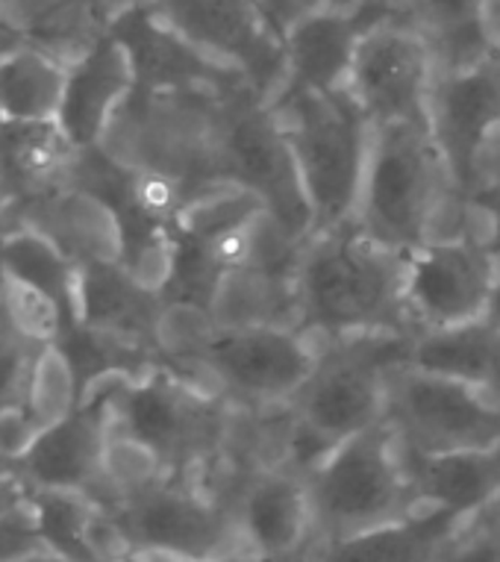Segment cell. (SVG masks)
Segmentation results:
<instances>
[{"label":"cell","mask_w":500,"mask_h":562,"mask_svg":"<svg viewBox=\"0 0 500 562\" xmlns=\"http://www.w3.org/2000/svg\"><path fill=\"white\" fill-rule=\"evenodd\" d=\"M407 254L356 224L306 236L297 262V330L318 341L416 336L407 313Z\"/></svg>","instance_id":"obj_1"},{"label":"cell","mask_w":500,"mask_h":562,"mask_svg":"<svg viewBox=\"0 0 500 562\" xmlns=\"http://www.w3.org/2000/svg\"><path fill=\"white\" fill-rule=\"evenodd\" d=\"M353 224L398 254L468 231L465 201L454 192L430 127H374Z\"/></svg>","instance_id":"obj_2"},{"label":"cell","mask_w":500,"mask_h":562,"mask_svg":"<svg viewBox=\"0 0 500 562\" xmlns=\"http://www.w3.org/2000/svg\"><path fill=\"white\" fill-rule=\"evenodd\" d=\"M409 339L371 336L325 345L312 378L286 404L283 465L309 474L336 445L386 422V378L391 366L407 362Z\"/></svg>","instance_id":"obj_3"},{"label":"cell","mask_w":500,"mask_h":562,"mask_svg":"<svg viewBox=\"0 0 500 562\" xmlns=\"http://www.w3.org/2000/svg\"><path fill=\"white\" fill-rule=\"evenodd\" d=\"M271 112L309 206V236L351 224L374 136L368 119L348 92L280 94L271 101Z\"/></svg>","instance_id":"obj_4"},{"label":"cell","mask_w":500,"mask_h":562,"mask_svg":"<svg viewBox=\"0 0 500 562\" xmlns=\"http://www.w3.org/2000/svg\"><path fill=\"white\" fill-rule=\"evenodd\" d=\"M232 422V401L168 366L124 378L112 395V430L154 453L168 474L215 465L227 451Z\"/></svg>","instance_id":"obj_5"},{"label":"cell","mask_w":500,"mask_h":562,"mask_svg":"<svg viewBox=\"0 0 500 562\" xmlns=\"http://www.w3.org/2000/svg\"><path fill=\"white\" fill-rule=\"evenodd\" d=\"M110 509L133 557L215 562L245 553L232 488L204 471L166 474Z\"/></svg>","instance_id":"obj_6"},{"label":"cell","mask_w":500,"mask_h":562,"mask_svg":"<svg viewBox=\"0 0 500 562\" xmlns=\"http://www.w3.org/2000/svg\"><path fill=\"white\" fill-rule=\"evenodd\" d=\"M306 483L321 544L342 542L371 527L389 525L421 507L389 422L336 445L306 474Z\"/></svg>","instance_id":"obj_7"},{"label":"cell","mask_w":500,"mask_h":562,"mask_svg":"<svg viewBox=\"0 0 500 562\" xmlns=\"http://www.w3.org/2000/svg\"><path fill=\"white\" fill-rule=\"evenodd\" d=\"M321 348L297 327L213 324L185 360V371L245 409H280L312 378Z\"/></svg>","instance_id":"obj_8"},{"label":"cell","mask_w":500,"mask_h":562,"mask_svg":"<svg viewBox=\"0 0 500 562\" xmlns=\"http://www.w3.org/2000/svg\"><path fill=\"white\" fill-rule=\"evenodd\" d=\"M386 422L404 448L427 457L486 448L500 439L498 401L407 362L391 366L386 378Z\"/></svg>","instance_id":"obj_9"},{"label":"cell","mask_w":500,"mask_h":562,"mask_svg":"<svg viewBox=\"0 0 500 562\" xmlns=\"http://www.w3.org/2000/svg\"><path fill=\"white\" fill-rule=\"evenodd\" d=\"M439 59L433 45L404 19H383L362 33L353 56L348 94L371 127L421 124L430 127Z\"/></svg>","instance_id":"obj_10"},{"label":"cell","mask_w":500,"mask_h":562,"mask_svg":"<svg viewBox=\"0 0 500 562\" xmlns=\"http://www.w3.org/2000/svg\"><path fill=\"white\" fill-rule=\"evenodd\" d=\"M154 10L197 50L239 71L271 106L286 80V45L257 0H157Z\"/></svg>","instance_id":"obj_11"},{"label":"cell","mask_w":500,"mask_h":562,"mask_svg":"<svg viewBox=\"0 0 500 562\" xmlns=\"http://www.w3.org/2000/svg\"><path fill=\"white\" fill-rule=\"evenodd\" d=\"M498 266L474 231L442 236L407 257V313L412 330H447L486 318Z\"/></svg>","instance_id":"obj_12"},{"label":"cell","mask_w":500,"mask_h":562,"mask_svg":"<svg viewBox=\"0 0 500 562\" xmlns=\"http://www.w3.org/2000/svg\"><path fill=\"white\" fill-rule=\"evenodd\" d=\"M500 127V56L442 68L430 98V136L459 198L480 189V159Z\"/></svg>","instance_id":"obj_13"},{"label":"cell","mask_w":500,"mask_h":562,"mask_svg":"<svg viewBox=\"0 0 500 562\" xmlns=\"http://www.w3.org/2000/svg\"><path fill=\"white\" fill-rule=\"evenodd\" d=\"M124 378L110 374L83 392V404L63 418L59 425L45 427L36 445L15 465L21 480L33 492H83L92 495L101 483L103 453L112 436V395Z\"/></svg>","instance_id":"obj_14"},{"label":"cell","mask_w":500,"mask_h":562,"mask_svg":"<svg viewBox=\"0 0 500 562\" xmlns=\"http://www.w3.org/2000/svg\"><path fill=\"white\" fill-rule=\"evenodd\" d=\"M304 241L288 239L269 213L262 215L248 254L224 280L213 310L218 327L277 324L297 327V262Z\"/></svg>","instance_id":"obj_15"},{"label":"cell","mask_w":500,"mask_h":562,"mask_svg":"<svg viewBox=\"0 0 500 562\" xmlns=\"http://www.w3.org/2000/svg\"><path fill=\"white\" fill-rule=\"evenodd\" d=\"M232 513L250 557L288 560L321 544L306 474L288 465L245 471L232 483Z\"/></svg>","instance_id":"obj_16"},{"label":"cell","mask_w":500,"mask_h":562,"mask_svg":"<svg viewBox=\"0 0 500 562\" xmlns=\"http://www.w3.org/2000/svg\"><path fill=\"white\" fill-rule=\"evenodd\" d=\"M136 68V92H239L250 89L248 80L213 56L185 42L177 30L159 19L154 3L133 10L110 30ZM253 92V89H250Z\"/></svg>","instance_id":"obj_17"},{"label":"cell","mask_w":500,"mask_h":562,"mask_svg":"<svg viewBox=\"0 0 500 562\" xmlns=\"http://www.w3.org/2000/svg\"><path fill=\"white\" fill-rule=\"evenodd\" d=\"M136 92V68L127 47L106 33L68 63L66 92L56 124L77 150L101 148L112 124Z\"/></svg>","instance_id":"obj_18"},{"label":"cell","mask_w":500,"mask_h":562,"mask_svg":"<svg viewBox=\"0 0 500 562\" xmlns=\"http://www.w3.org/2000/svg\"><path fill=\"white\" fill-rule=\"evenodd\" d=\"M10 215L12 231H27L45 236L56 250H63L77 268L98 266V262H121L124 254V233L110 203L83 186L68 183L63 189L42 194L27 206Z\"/></svg>","instance_id":"obj_19"},{"label":"cell","mask_w":500,"mask_h":562,"mask_svg":"<svg viewBox=\"0 0 500 562\" xmlns=\"http://www.w3.org/2000/svg\"><path fill=\"white\" fill-rule=\"evenodd\" d=\"M368 12H342L321 7L286 30V80L280 94L348 92L353 56L362 33L377 24Z\"/></svg>","instance_id":"obj_20"},{"label":"cell","mask_w":500,"mask_h":562,"mask_svg":"<svg viewBox=\"0 0 500 562\" xmlns=\"http://www.w3.org/2000/svg\"><path fill=\"white\" fill-rule=\"evenodd\" d=\"M162 313H166L162 292L145 286L139 277H133L121 262H98V266L80 268V327L83 330L162 357L159 350Z\"/></svg>","instance_id":"obj_21"},{"label":"cell","mask_w":500,"mask_h":562,"mask_svg":"<svg viewBox=\"0 0 500 562\" xmlns=\"http://www.w3.org/2000/svg\"><path fill=\"white\" fill-rule=\"evenodd\" d=\"M80 154L56 121H0V210L75 183Z\"/></svg>","instance_id":"obj_22"},{"label":"cell","mask_w":500,"mask_h":562,"mask_svg":"<svg viewBox=\"0 0 500 562\" xmlns=\"http://www.w3.org/2000/svg\"><path fill=\"white\" fill-rule=\"evenodd\" d=\"M400 453L421 504L447 507L459 518H471L500 498V439L486 448L439 457L409 451L404 445Z\"/></svg>","instance_id":"obj_23"},{"label":"cell","mask_w":500,"mask_h":562,"mask_svg":"<svg viewBox=\"0 0 500 562\" xmlns=\"http://www.w3.org/2000/svg\"><path fill=\"white\" fill-rule=\"evenodd\" d=\"M465 518L421 504L398 521L325 544L321 562H439Z\"/></svg>","instance_id":"obj_24"},{"label":"cell","mask_w":500,"mask_h":562,"mask_svg":"<svg viewBox=\"0 0 500 562\" xmlns=\"http://www.w3.org/2000/svg\"><path fill=\"white\" fill-rule=\"evenodd\" d=\"M407 366L468 383L500 404V327L489 318L416 333L407 345Z\"/></svg>","instance_id":"obj_25"},{"label":"cell","mask_w":500,"mask_h":562,"mask_svg":"<svg viewBox=\"0 0 500 562\" xmlns=\"http://www.w3.org/2000/svg\"><path fill=\"white\" fill-rule=\"evenodd\" d=\"M68 63L24 38L0 59V121H56Z\"/></svg>","instance_id":"obj_26"},{"label":"cell","mask_w":500,"mask_h":562,"mask_svg":"<svg viewBox=\"0 0 500 562\" xmlns=\"http://www.w3.org/2000/svg\"><path fill=\"white\" fill-rule=\"evenodd\" d=\"M0 266L10 277L50 297L66 318L68 333L80 327V268L45 236L27 227L10 231L0 241Z\"/></svg>","instance_id":"obj_27"},{"label":"cell","mask_w":500,"mask_h":562,"mask_svg":"<svg viewBox=\"0 0 500 562\" xmlns=\"http://www.w3.org/2000/svg\"><path fill=\"white\" fill-rule=\"evenodd\" d=\"M480 10L482 0H407L400 19L424 33L442 71L491 56L480 36Z\"/></svg>","instance_id":"obj_28"},{"label":"cell","mask_w":500,"mask_h":562,"mask_svg":"<svg viewBox=\"0 0 500 562\" xmlns=\"http://www.w3.org/2000/svg\"><path fill=\"white\" fill-rule=\"evenodd\" d=\"M33 507L50 557L59 562H98L92 548L98 501L83 492H33Z\"/></svg>","instance_id":"obj_29"},{"label":"cell","mask_w":500,"mask_h":562,"mask_svg":"<svg viewBox=\"0 0 500 562\" xmlns=\"http://www.w3.org/2000/svg\"><path fill=\"white\" fill-rule=\"evenodd\" d=\"M83 404V386L77 369L63 345H47L36 357L33 374L27 383L24 409L42 430L59 425L63 418Z\"/></svg>","instance_id":"obj_30"},{"label":"cell","mask_w":500,"mask_h":562,"mask_svg":"<svg viewBox=\"0 0 500 562\" xmlns=\"http://www.w3.org/2000/svg\"><path fill=\"white\" fill-rule=\"evenodd\" d=\"M42 348L47 345L30 339L0 301V409L24 404L30 374Z\"/></svg>","instance_id":"obj_31"},{"label":"cell","mask_w":500,"mask_h":562,"mask_svg":"<svg viewBox=\"0 0 500 562\" xmlns=\"http://www.w3.org/2000/svg\"><path fill=\"white\" fill-rule=\"evenodd\" d=\"M3 306L12 315V322L19 324L21 330L38 345H59L66 339L68 327L59 306L50 297H45L42 292H36V289L10 274L3 280Z\"/></svg>","instance_id":"obj_32"},{"label":"cell","mask_w":500,"mask_h":562,"mask_svg":"<svg viewBox=\"0 0 500 562\" xmlns=\"http://www.w3.org/2000/svg\"><path fill=\"white\" fill-rule=\"evenodd\" d=\"M439 562H500V513L495 504L465 518Z\"/></svg>","instance_id":"obj_33"},{"label":"cell","mask_w":500,"mask_h":562,"mask_svg":"<svg viewBox=\"0 0 500 562\" xmlns=\"http://www.w3.org/2000/svg\"><path fill=\"white\" fill-rule=\"evenodd\" d=\"M50 557L42 530H38L33 495L27 504L0 513V562H30Z\"/></svg>","instance_id":"obj_34"},{"label":"cell","mask_w":500,"mask_h":562,"mask_svg":"<svg viewBox=\"0 0 500 562\" xmlns=\"http://www.w3.org/2000/svg\"><path fill=\"white\" fill-rule=\"evenodd\" d=\"M465 218L500 268V180L482 183L477 192L465 198Z\"/></svg>","instance_id":"obj_35"},{"label":"cell","mask_w":500,"mask_h":562,"mask_svg":"<svg viewBox=\"0 0 500 562\" xmlns=\"http://www.w3.org/2000/svg\"><path fill=\"white\" fill-rule=\"evenodd\" d=\"M38 434H42V427L30 418L24 404L0 409V465L15 469L36 445Z\"/></svg>","instance_id":"obj_36"},{"label":"cell","mask_w":500,"mask_h":562,"mask_svg":"<svg viewBox=\"0 0 500 562\" xmlns=\"http://www.w3.org/2000/svg\"><path fill=\"white\" fill-rule=\"evenodd\" d=\"M265 12V19L271 21V27L277 30L280 36H286V30L306 19L309 12H316L325 7V0H257Z\"/></svg>","instance_id":"obj_37"},{"label":"cell","mask_w":500,"mask_h":562,"mask_svg":"<svg viewBox=\"0 0 500 562\" xmlns=\"http://www.w3.org/2000/svg\"><path fill=\"white\" fill-rule=\"evenodd\" d=\"M75 3L103 30V33H110L115 21H121L124 15H130L133 10L150 7V3H157V0H75Z\"/></svg>","instance_id":"obj_38"},{"label":"cell","mask_w":500,"mask_h":562,"mask_svg":"<svg viewBox=\"0 0 500 562\" xmlns=\"http://www.w3.org/2000/svg\"><path fill=\"white\" fill-rule=\"evenodd\" d=\"M407 0H325V7L342 12H368V15H380V19H395L404 12Z\"/></svg>","instance_id":"obj_39"},{"label":"cell","mask_w":500,"mask_h":562,"mask_svg":"<svg viewBox=\"0 0 500 562\" xmlns=\"http://www.w3.org/2000/svg\"><path fill=\"white\" fill-rule=\"evenodd\" d=\"M33 488L21 480V474L15 469H0V513L7 509H15L21 504H27Z\"/></svg>","instance_id":"obj_40"},{"label":"cell","mask_w":500,"mask_h":562,"mask_svg":"<svg viewBox=\"0 0 500 562\" xmlns=\"http://www.w3.org/2000/svg\"><path fill=\"white\" fill-rule=\"evenodd\" d=\"M480 36L491 56H500V0H482Z\"/></svg>","instance_id":"obj_41"},{"label":"cell","mask_w":500,"mask_h":562,"mask_svg":"<svg viewBox=\"0 0 500 562\" xmlns=\"http://www.w3.org/2000/svg\"><path fill=\"white\" fill-rule=\"evenodd\" d=\"M491 180H500V127L480 159V186L491 183Z\"/></svg>","instance_id":"obj_42"},{"label":"cell","mask_w":500,"mask_h":562,"mask_svg":"<svg viewBox=\"0 0 500 562\" xmlns=\"http://www.w3.org/2000/svg\"><path fill=\"white\" fill-rule=\"evenodd\" d=\"M321 548H325V544H316V548L297 553V557H288V560H262V557H250V553H236V557H224V560H215V562H321ZM154 562H168V560H154Z\"/></svg>","instance_id":"obj_43"},{"label":"cell","mask_w":500,"mask_h":562,"mask_svg":"<svg viewBox=\"0 0 500 562\" xmlns=\"http://www.w3.org/2000/svg\"><path fill=\"white\" fill-rule=\"evenodd\" d=\"M24 33H19V30H0V59H3V56L7 54H12V50H15V47L21 45V42H24Z\"/></svg>","instance_id":"obj_44"},{"label":"cell","mask_w":500,"mask_h":562,"mask_svg":"<svg viewBox=\"0 0 500 562\" xmlns=\"http://www.w3.org/2000/svg\"><path fill=\"white\" fill-rule=\"evenodd\" d=\"M486 318H489L491 324H498V327H500V268H498V280H495V289H491Z\"/></svg>","instance_id":"obj_45"},{"label":"cell","mask_w":500,"mask_h":562,"mask_svg":"<svg viewBox=\"0 0 500 562\" xmlns=\"http://www.w3.org/2000/svg\"><path fill=\"white\" fill-rule=\"evenodd\" d=\"M12 231V222H10V215L3 213V210H0V241H3V236H7V233Z\"/></svg>","instance_id":"obj_46"},{"label":"cell","mask_w":500,"mask_h":562,"mask_svg":"<svg viewBox=\"0 0 500 562\" xmlns=\"http://www.w3.org/2000/svg\"><path fill=\"white\" fill-rule=\"evenodd\" d=\"M3 280H7V271L0 266V301H3Z\"/></svg>","instance_id":"obj_47"},{"label":"cell","mask_w":500,"mask_h":562,"mask_svg":"<svg viewBox=\"0 0 500 562\" xmlns=\"http://www.w3.org/2000/svg\"><path fill=\"white\" fill-rule=\"evenodd\" d=\"M0 30H12L10 24H7V19H3V12H0Z\"/></svg>","instance_id":"obj_48"},{"label":"cell","mask_w":500,"mask_h":562,"mask_svg":"<svg viewBox=\"0 0 500 562\" xmlns=\"http://www.w3.org/2000/svg\"><path fill=\"white\" fill-rule=\"evenodd\" d=\"M495 509H498V513H500V498H498V501H495Z\"/></svg>","instance_id":"obj_49"},{"label":"cell","mask_w":500,"mask_h":562,"mask_svg":"<svg viewBox=\"0 0 500 562\" xmlns=\"http://www.w3.org/2000/svg\"><path fill=\"white\" fill-rule=\"evenodd\" d=\"M0 469H7V465H0Z\"/></svg>","instance_id":"obj_50"}]
</instances>
